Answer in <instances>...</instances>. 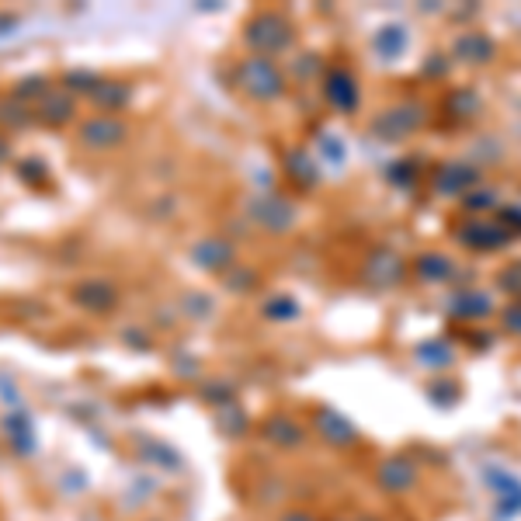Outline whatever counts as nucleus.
I'll return each instance as SVG.
<instances>
[{
	"instance_id": "obj_1",
	"label": "nucleus",
	"mask_w": 521,
	"mask_h": 521,
	"mask_svg": "<svg viewBox=\"0 0 521 521\" xmlns=\"http://www.w3.org/2000/svg\"><path fill=\"white\" fill-rule=\"evenodd\" d=\"M244 42L254 49V56H275L292 46V21L278 11H258L244 25Z\"/></svg>"
},
{
	"instance_id": "obj_2",
	"label": "nucleus",
	"mask_w": 521,
	"mask_h": 521,
	"mask_svg": "<svg viewBox=\"0 0 521 521\" xmlns=\"http://www.w3.org/2000/svg\"><path fill=\"white\" fill-rule=\"evenodd\" d=\"M237 84L244 87L247 98L254 101H275L285 94V77L268 56H247L237 66Z\"/></svg>"
},
{
	"instance_id": "obj_3",
	"label": "nucleus",
	"mask_w": 521,
	"mask_h": 521,
	"mask_svg": "<svg viewBox=\"0 0 521 521\" xmlns=\"http://www.w3.org/2000/svg\"><path fill=\"white\" fill-rule=\"evenodd\" d=\"M129 136V126L119 119V115H91V119L80 122L77 129V139L84 150H115V146H122Z\"/></svg>"
},
{
	"instance_id": "obj_4",
	"label": "nucleus",
	"mask_w": 521,
	"mask_h": 521,
	"mask_svg": "<svg viewBox=\"0 0 521 521\" xmlns=\"http://www.w3.org/2000/svg\"><path fill=\"white\" fill-rule=\"evenodd\" d=\"M70 299L87 313H112L115 303H119V289L108 278H84V282L73 285Z\"/></svg>"
},
{
	"instance_id": "obj_5",
	"label": "nucleus",
	"mask_w": 521,
	"mask_h": 521,
	"mask_svg": "<svg viewBox=\"0 0 521 521\" xmlns=\"http://www.w3.org/2000/svg\"><path fill=\"white\" fill-rule=\"evenodd\" d=\"M417 483V466L410 462V456H390L376 466V487L386 490V494H407Z\"/></svg>"
},
{
	"instance_id": "obj_6",
	"label": "nucleus",
	"mask_w": 521,
	"mask_h": 521,
	"mask_svg": "<svg viewBox=\"0 0 521 521\" xmlns=\"http://www.w3.org/2000/svg\"><path fill=\"white\" fill-rule=\"evenodd\" d=\"M313 428L320 431V438L330 445V449H351V445L362 442V435H358V428L348 421L344 414H337V410H317V421H313Z\"/></svg>"
},
{
	"instance_id": "obj_7",
	"label": "nucleus",
	"mask_w": 521,
	"mask_h": 521,
	"mask_svg": "<svg viewBox=\"0 0 521 521\" xmlns=\"http://www.w3.org/2000/svg\"><path fill=\"white\" fill-rule=\"evenodd\" d=\"M73 115H77V101H73V94L63 91V87H53V91L39 101V108H35V119L49 129H60L66 122H73Z\"/></svg>"
},
{
	"instance_id": "obj_8",
	"label": "nucleus",
	"mask_w": 521,
	"mask_h": 521,
	"mask_svg": "<svg viewBox=\"0 0 521 521\" xmlns=\"http://www.w3.org/2000/svg\"><path fill=\"white\" fill-rule=\"evenodd\" d=\"M261 435L282 452H296V449H303L306 445V428L299 421H292V417H285V414L268 417L264 428H261Z\"/></svg>"
},
{
	"instance_id": "obj_9",
	"label": "nucleus",
	"mask_w": 521,
	"mask_h": 521,
	"mask_svg": "<svg viewBox=\"0 0 521 521\" xmlns=\"http://www.w3.org/2000/svg\"><path fill=\"white\" fill-rule=\"evenodd\" d=\"M192 261L202 271H209V275H223L233 264V244H226L219 237H205L192 247Z\"/></svg>"
},
{
	"instance_id": "obj_10",
	"label": "nucleus",
	"mask_w": 521,
	"mask_h": 521,
	"mask_svg": "<svg viewBox=\"0 0 521 521\" xmlns=\"http://www.w3.org/2000/svg\"><path fill=\"white\" fill-rule=\"evenodd\" d=\"M487 483L497 494V518L508 521V518L521 515V483L515 480V476L494 469V473H487Z\"/></svg>"
},
{
	"instance_id": "obj_11",
	"label": "nucleus",
	"mask_w": 521,
	"mask_h": 521,
	"mask_svg": "<svg viewBox=\"0 0 521 521\" xmlns=\"http://www.w3.org/2000/svg\"><path fill=\"white\" fill-rule=\"evenodd\" d=\"M254 216H258V223L264 226V230H275V233H282V230H289L292 226V219H296V209H292L289 202H282V198H258L254 202Z\"/></svg>"
},
{
	"instance_id": "obj_12",
	"label": "nucleus",
	"mask_w": 521,
	"mask_h": 521,
	"mask_svg": "<svg viewBox=\"0 0 521 521\" xmlns=\"http://www.w3.org/2000/svg\"><path fill=\"white\" fill-rule=\"evenodd\" d=\"M324 94H327L330 105L341 108V112H348V108L358 105V84H355V77H351L348 70H341V66L327 73Z\"/></svg>"
},
{
	"instance_id": "obj_13",
	"label": "nucleus",
	"mask_w": 521,
	"mask_h": 521,
	"mask_svg": "<svg viewBox=\"0 0 521 521\" xmlns=\"http://www.w3.org/2000/svg\"><path fill=\"white\" fill-rule=\"evenodd\" d=\"M91 101L105 115H115V112H122V108H126L132 101V87L122 84V80H101V87L91 94Z\"/></svg>"
},
{
	"instance_id": "obj_14",
	"label": "nucleus",
	"mask_w": 521,
	"mask_h": 521,
	"mask_svg": "<svg viewBox=\"0 0 521 521\" xmlns=\"http://www.w3.org/2000/svg\"><path fill=\"white\" fill-rule=\"evenodd\" d=\"M35 122V112L25 105V101H18L14 94H7V98H0V129L7 132H21L28 129Z\"/></svg>"
},
{
	"instance_id": "obj_15",
	"label": "nucleus",
	"mask_w": 521,
	"mask_h": 521,
	"mask_svg": "<svg viewBox=\"0 0 521 521\" xmlns=\"http://www.w3.org/2000/svg\"><path fill=\"white\" fill-rule=\"evenodd\" d=\"M414 271L421 282H445V278L452 275V261L445 258V254H421V258L414 261Z\"/></svg>"
},
{
	"instance_id": "obj_16",
	"label": "nucleus",
	"mask_w": 521,
	"mask_h": 521,
	"mask_svg": "<svg viewBox=\"0 0 521 521\" xmlns=\"http://www.w3.org/2000/svg\"><path fill=\"white\" fill-rule=\"evenodd\" d=\"M452 306H456V317H469V320H483V317H490V310H494L490 296H483V292H473V289H469L466 296H459Z\"/></svg>"
},
{
	"instance_id": "obj_17",
	"label": "nucleus",
	"mask_w": 521,
	"mask_h": 521,
	"mask_svg": "<svg viewBox=\"0 0 521 521\" xmlns=\"http://www.w3.org/2000/svg\"><path fill=\"white\" fill-rule=\"evenodd\" d=\"M456 49L469 63H490V56H494V46H490L487 35H466V39H459Z\"/></svg>"
},
{
	"instance_id": "obj_18",
	"label": "nucleus",
	"mask_w": 521,
	"mask_h": 521,
	"mask_svg": "<svg viewBox=\"0 0 521 521\" xmlns=\"http://www.w3.org/2000/svg\"><path fill=\"white\" fill-rule=\"evenodd\" d=\"M101 87L98 73H87V70H66L63 73V91L70 94H94Z\"/></svg>"
},
{
	"instance_id": "obj_19",
	"label": "nucleus",
	"mask_w": 521,
	"mask_h": 521,
	"mask_svg": "<svg viewBox=\"0 0 521 521\" xmlns=\"http://www.w3.org/2000/svg\"><path fill=\"white\" fill-rule=\"evenodd\" d=\"M49 91H53V87H49V80L46 77H25V80H18V84H14V98H18V101H25V105H28V101H32V98H46V94Z\"/></svg>"
},
{
	"instance_id": "obj_20",
	"label": "nucleus",
	"mask_w": 521,
	"mask_h": 521,
	"mask_svg": "<svg viewBox=\"0 0 521 521\" xmlns=\"http://www.w3.org/2000/svg\"><path fill=\"white\" fill-rule=\"evenodd\" d=\"M417 358H421L428 369H445V365L452 362V351H449V344L431 341V344H421V348H417Z\"/></svg>"
},
{
	"instance_id": "obj_21",
	"label": "nucleus",
	"mask_w": 521,
	"mask_h": 521,
	"mask_svg": "<svg viewBox=\"0 0 521 521\" xmlns=\"http://www.w3.org/2000/svg\"><path fill=\"white\" fill-rule=\"evenodd\" d=\"M264 317L268 320H296L299 317V303L289 296H275L264 303Z\"/></svg>"
},
{
	"instance_id": "obj_22",
	"label": "nucleus",
	"mask_w": 521,
	"mask_h": 521,
	"mask_svg": "<svg viewBox=\"0 0 521 521\" xmlns=\"http://www.w3.org/2000/svg\"><path fill=\"white\" fill-rule=\"evenodd\" d=\"M18 178L25 181V185H32V188H42L49 181V171H46V164H42V160L28 157V160H21V164H18Z\"/></svg>"
},
{
	"instance_id": "obj_23",
	"label": "nucleus",
	"mask_w": 521,
	"mask_h": 521,
	"mask_svg": "<svg viewBox=\"0 0 521 521\" xmlns=\"http://www.w3.org/2000/svg\"><path fill=\"white\" fill-rule=\"evenodd\" d=\"M403 42H407V39H403L400 28H383V35H379V39H376V46L383 49L386 56H396V53H400Z\"/></svg>"
},
{
	"instance_id": "obj_24",
	"label": "nucleus",
	"mask_w": 521,
	"mask_h": 521,
	"mask_svg": "<svg viewBox=\"0 0 521 521\" xmlns=\"http://www.w3.org/2000/svg\"><path fill=\"white\" fill-rule=\"evenodd\" d=\"M226 285H230L233 292H240V289H251V285H254V271H237V275H230V278H226Z\"/></svg>"
},
{
	"instance_id": "obj_25",
	"label": "nucleus",
	"mask_w": 521,
	"mask_h": 521,
	"mask_svg": "<svg viewBox=\"0 0 521 521\" xmlns=\"http://www.w3.org/2000/svg\"><path fill=\"white\" fill-rule=\"evenodd\" d=\"M18 14L14 11H0V35H7V32H14V28H18Z\"/></svg>"
},
{
	"instance_id": "obj_26",
	"label": "nucleus",
	"mask_w": 521,
	"mask_h": 521,
	"mask_svg": "<svg viewBox=\"0 0 521 521\" xmlns=\"http://www.w3.org/2000/svg\"><path fill=\"white\" fill-rule=\"evenodd\" d=\"M504 320H508L511 330H521V306H511V310L504 313Z\"/></svg>"
},
{
	"instance_id": "obj_27",
	"label": "nucleus",
	"mask_w": 521,
	"mask_h": 521,
	"mask_svg": "<svg viewBox=\"0 0 521 521\" xmlns=\"http://www.w3.org/2000/svg\"><path fill=\"white\" fill-rule=\"evenodd\" d=\"M501 278H518V282L515 285H508V289L511 292H521V264H511V268L508 271H504V275Z\"/></svg>"
},
{
	"instance_id": "obj_28",
	"label": "nucleus",
	"mask_w": 521,
	"mask_h": 521,
	"mask_svg": "<svg viewBox=\"0 0 521 521\" xmlns=\"http://www.w3.org/2000/svg\"><path fill=\"white\" fill-rule=\"evenodd\" d=\"M282 521H317L313 515H306V511H292L289 518H282Z\"/></svg>"
}]
</instances>
